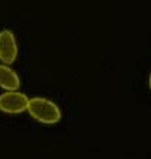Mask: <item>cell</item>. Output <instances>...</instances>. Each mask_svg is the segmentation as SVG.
I'll return each instance as SVG.
<instances>
[{
    "label": "cell",
    "mask_w": 151,
    "mask_h": 159,
    "mask_svg": "<svg viewBox=\"0 0 151 159\" xmlns=\"http://www.w3.org/2000/svg\"><path fill=\"white\" fill-rule=\"evenodd\" d=\"M21 85V80L15 71L7 68L6 65H0V87L6 91L18 90Z\"/></svg>",
    "instance_id": "4"
},
{
    "label": "cell",
    "mask_w": 151,
    "mask_h": 159,
    "mask_svg": "<svg viewBox=\"0 0 151 159\" xmlns=\"http://www.w3.org/2000/svg\"><path fill=\"white\" fill-rule=\"evenodd\" d=\"M148 84H150V89H151V72H150V80H148Z\"/></svg>",
    "instance_id": "5"
},
{
    "label": "cell",
    "mask_w": 151,
    "mask_h": 159,
    "mask_svg": "<svg viewBox=\"0 0 151 159\" xmlns=\"http://www.w3.org/2000/svg\"><path fill=\"white\" fill-rule=\"evenodd\" d=\"M28 97L19 91H6L0 96V111L11 115L22 114L28 109Z\"/></svg>",
    "instance_id": "2"
},
{
    "label": "cell",
    "mask_w": 151,
    "mask_h": 159,
    "mask_svg": "<svg viewBox=\"0 0 151 159\" xmlns=\"http://www.w3.org/2000/svg\"><path fill=\"white\" fill-rule=\"evenodd\" d=\"M29 115L43 124H56L62 118L60 109L54 102L44 97H34L28 102Z\"/></svg>",
    "instance_id": "1"
},
{
    "label": "cell",
    "mask_w": 151,
    "mask_h": 159,
    "mask_svg": "<svg viewBox=\"0 0 151 159\" xmlns=\"http://www.w3.org/2000/svg\"><path fill=\"white\" fill-rule=\"evenodd\" d=\"M18 56V46L15 35L9 30L0 31V61L11 65L16 61Z\"/></svg>",
    "instance_id": "3"
}]
</instances>
